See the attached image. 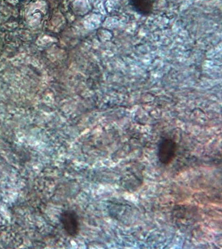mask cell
<instances>
[{
	"instance_id": "6da1fadb",
	"label": "cell",
	"mask_w": 222,
	"mask_h": 249,
	"mask_svg": "<svg viewBox=\"0 0 222 249\" xmlns=\"http://www.w3.org/2000/svg\"><path fill=\"white\" fill-rule=\"evenodd\" d=\"M60 219L63 230L69 236L75 237L77 235L80 231L79 217L74 211H64Z\"/></svg>"
},
{
	"instance_id": "7a4b0ae2",
	"label": "cell",
	"mask_w": 222,
	"mask_h": 249,
	"mask_svg": "<svg viewBox=\"0 0 222 249\" xmlns=\"http://www.w3.org/2000/svg\"><path fill=\"white\" fill-rule=\"evenodd\" d=\"M177 151V144L172 139L163 138L158 146V158L160 162L167 165L174 160Z\"/></svg>"
},
{
	"instance_id": "3957f363",
	"label": "cell",
	"mask_w": 222,
	"mask_h": 249,
	"mask_svg": "<svg viewBox=\"0 0 222 249\" xmlns=\"http://www.w3.org/2000/svg\"><path fill=\"white\" fill-rule=\"evenodd\" d=\"M133 10L140 15L150 16L154 10L153 0H129Z\"/></svg>"
}]
</instances>
